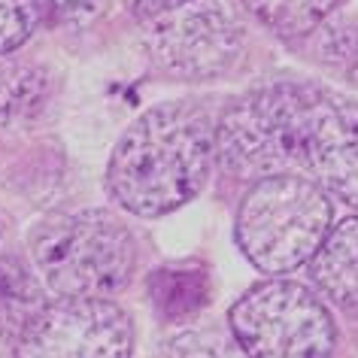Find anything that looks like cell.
Instances as JSON below:
<instances>
[{"label":"cell","instance_id":"6da1fadb","mask_svg":"<svg viewBox=\"0 0 358 358\" xmlns=\"http://www.w3.org/2000/svg\"><path fill=\"white\" fill-rule=\"evenodd\" d=\"M216 158V124L201 106L158 103L115 143L106 189L134 216H167L207 185Z\"/></svg>","mask_w":358,"mask_h":358},{"label":"cell","instance_id":"7a4b0ae2","mask_svg":"<svg viewBox=\"0 0 358 358\" xmlns=\"http://www.w3.org/2000/svg\"><path fill=\"white\" fill-rule=\"evenodd\" d=\"M331 194L313 176H264L237 210V246L262 273H292L319 252L331 231Z\"/></svg>","mask_w":358,"mask_h":358},{"label":"cell","instance_id":"3957f363","mask_svg":"<svg viewBox=\"0 0 358 358\" xmlns=\"http://www.w3.org/2000/svg\"><path fill=\"white\" fill-rule=\"evenodd\" d=\"M40 276L64 298H110L128 285L137 246L131 231L106 210L61 213L31 234Z\"/></svg>","mask_w":358,"mask_h":358},{"label":"cell","instance_id":"277c9868","mask_svg":"<svg viewBox=\"0 0 358 358\" xmlns=\"http://www.w3.org/2000/svg\"><path fill=\"white\" fill-rule=\"evenodd\" d=\"M313 85L273 83L255 88L222 113L216 124V155L228 173L264 179L303 170Z\"/></svg>","mask_w":358,"mask_h":358},{"label":"cell","instance_id":"5b68a950","mask_svg":"<svg viewBox=\"0 0 358 358\" xmlns=\"http://www.w3.org/2000/svg\"><path fill=\"white\" fill-rule=\"evenodd\" d=\"M246 358H331L334 319L307 285L267 280L252 285L228 313Z\"/></svg>","mask_w":358,"mask_h":358},{"label":"cell","instance_id":"8992f818","mask_svg":"<svg viewBox=\"0 0 358 358\" xmlns=\"http://www.w3.org/2000/svg\"><path fill=\"white\" fill-rule=\"evenodd\" d=\"M140 24L152 61L182 79L225 73L243 49V24L225 0H185Z\"/></svg>","mask_w":358,"mask_h":358},{"label":"cell","instance_id":"52a82bcc","mask_svg":"<svg viewBox=\"0 0 358 358\" xmlns=\"http://www.w3.org/2000/svg\"><path fill=\"white\" fill-rule=\"evenodd\" d=\"M131 316L106 298L58 294L15 340V358H131Z\"/></svg>","mask_w":358,"mask_h":358},{"label":"cell","instance_id":"ba28073f","mask_svg":"<svg viewBox=\"0 0 358 358\" xmlns=\"http://www.w3.org/2000/svg\"><path fill=\"white\" fill-rule=\"evenodd\" d=\"M303 170L331 198L358 210V103L313 88Z\"/></svg>","mask_w":358,"mask_h":358},{"label":"cell","instance_id":"9c48e42d","mask_svg":"<svg viewBox=\"0 0 358 358\" xmlns=\"http://www.w3.org/2000/svg\"><path fill=\"white\" fill-rule=\"evenodd\" d=\"M313 285L343 310H358V216L328 231L319 252L310 258Z\"/></svg>","mask_w":358,"mask_h":358},{"label":"cell","instance_id":"30bf717a","mask_svg":"<svg viewBox=\"0 0 358 358\" xmlns=\"http://www.w3.org/2000/svg\"><path fill=\"white\" fill-rule=\"evenodd\" d=\"M152 303L167 322L192 319L210 303V276L201 264L161 267L149 280Z\"/></svg>","mask_w":358,"mask_h":358},{"label":"cell","instance_id":"8fae6325","mask_svg":"<svg viewBox=\"0 0 358 358\" xmlns=\"http://www.w3.org/2000/svg\"><path fill=\"white\" fill-rule=\"evenodd\" d=\"M43 307V292L31 271L15 258L0 262V340L15 337Z\"/></svg>","mask_w":358,"mask_h":358},{"label":"cell","instance_id":"7c38bea8","mask_svg":"<svg viewBox=\"0 0 358 358\" xmlns=\"http://www.w3.org/2000/svg\"><path fill=\"white\" fill-rule=\"evenodd\" d=\"M340 0H243V6L264 28L280 37H303L334 13Z\"/></svg>","mask_w":358,"mask_h":358},{"label":"cell","instance_id":"4fadbf2b","mask_svg":"<svg viewBox=\"0 0 358 358\" xmlns=\"http://www.w3.org/2000/svg\"><path fill=\"white\" fill-rule=\"evenodd\" d=\"M43 97V73L19 61L0 58V131L31 113Z\"/></svg>","mask_w":358,"mask_h":358},{"label":"cell","instance_id":"5bb4252c","mask_svg":"<svg viewBox=\"0 0 358 358\" xmlns=\"http://www.w3.org/2000/svg\"><path fill=\"white\" fill-rule=\"evenodd\" d=\"M216 331H182L167 337L155 358H243V349Z\"/></svg>","mask_w":358,"mask_h":358},{"label":"cell","instance_id":"9a60e30c","mask_svg":"<svg viewBox=\"0 0 358 358\" xmlns=\"http://www.w3.org/2000/svg\"><path fill=\"white\" fill-rule=\"evenodd\" d=\"M40 22L37 0H0V58L31 40Z\"/></svg>","mask_w":358,"mask_h":358},{"label":"cell","instance_id":"2e32d148","mask_svg":"<svg viewBox=\"0 0 358 358\" xmlns=\"http://www.w3.org/2000/svg\"><path fill=\"white\" fill-rule=\"evenodd\" d=\"M322 58L328 61L334 70H343L358 83V24H337L328 28V34L322 37Z\"/></svg>","mask_w":358,"mask_h":358},{"label":"cell","instance_id":"e0dca14e","mask_svg":"<svg viewBox=\"0 0 358 358\" xmlns=\"http://www.w3.org/2000/svg\"><path fill=\"white\" fill-rule=\"evenodd\" d=\"M110 0H37L40 19L49 24H64V28H79L101 15Z\"/></svg>","mask_w":358,"mask_h":358},{"label":"cell","instance_id":"ac0fdd59","mask_svg":"<svg viewBox=\"0 0 358 358\" xmlns=\"http://www.w3.org/2000/svg\"><path fill=\"white\" fill-rule=\"evenodd\" d=\"M179 3H185V0H128V6H131V13L137 15V22H146V19H152V15H161V13L173 10V6H179Z\"/></svg>","mask_w":358,"mask_h":358}]
</instances>
